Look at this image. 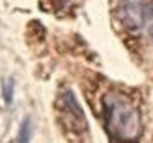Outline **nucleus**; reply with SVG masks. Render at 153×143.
<instances>
[{
  "label": "nucleus",
  "instance_id": "1",
  "mask_svg": "<svg viewBox=\"0 0 153 143\" xmlns=\"http://www.w3.org/2000/svg\"><path fill=\"white\" fill-rule=\"evenodd\" d=\"M103 114L106 130L117 141L131 143L140 136V112L128 96L121 93H108L103 98Z\"/></svg>",
  "mask_w": 153,
  "mask_h": 143
},
{
  "label": "nucleus",
  "instance_id": "2",
  "mask_svg": "<svg viewBox=\"0 0 153 143\" xmlns=\"http://www.w3.org/2000/svg\"><path fill=\"white\" fill-rule=\"evenodd\" d=\"M117 17L130 33H142L153 20V0H119Z\"/></svg>",
  "mask_w": 153,
  "mask_h": 143
},
{
  "label": "nucleus",
  "instance_id": "3",
  "mask_svg": "<svg viewBox=\"0 0 153 143\" xmlns=\"http://www.w3.org/2000/svg\"><path fill=\"white\" fill-rule=\"evenodd\" d=\"M59 107H61V114L65 118V121L74 129V130H85L87 129V120L85 114L76 100V96L72 94V91H65L61 94L59 100Z\"/></svg>",
  "mask_w": 153,
  "mask_h": 143
},
{
  "label": "nucleus",
  "instance_id": "4",
  "mask_svg": "<svg viewBox=\"0 0 153 143\" xmlns=\"http://www.w3.org/2000/svg\"><path fill=\"white\" fill-rule=\"evenodd\" d=\"M31 134H33V127H31V120L25 118L20 125V130H18V138H16V143H31Z\"/></svg>",
  "mask_w": 153,
  "mask_h": 143
},
{
  "label": "nucleus",
  "instance_id": "5",
  "mask_svg": "<svg viewBox=\"0 0 153 143\" xmlns=\"http://www.w3.org/2000/svg\"><path fill=\"white\" fill-rule=\"evenodd\" d=\"M2 94H4L6 103L13 102V94H15V80L13 78H6L2 82Z\"/></svg>",
  "mask_w": 153,
  "mask_h": 143
}]
</instances>
